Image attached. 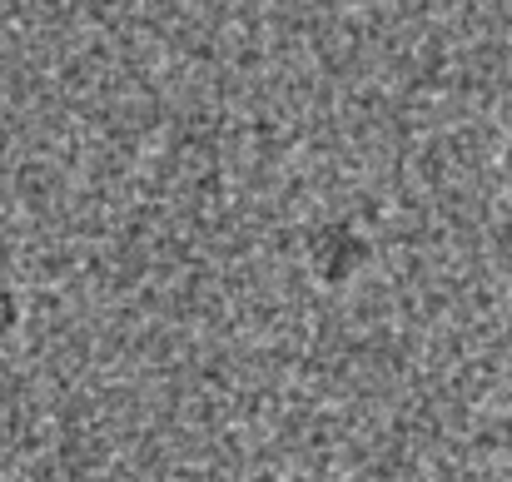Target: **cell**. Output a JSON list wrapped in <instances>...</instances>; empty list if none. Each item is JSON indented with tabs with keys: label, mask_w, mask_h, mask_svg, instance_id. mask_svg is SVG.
<instances>
[{
	"label": "cell",
	"mask_w": 512,
	"mask_h": 482,
	"mask_svg": "<svg viewBox=\"0 0 512 482\" xmlns=\"http://www.w3.org/2000/svg\"><path fill=\"white\" fill-rule=\"evenodd\" d=\"M5 264H10V239H5V229H0V274H5Z\"/></svg>",
	"instance_id": "cell-3"
},
{
	"label": "cell",
	"mask_w": 512,
	"mask_h": 482,
	"mask_svg": "<svg viewBox=\"0 0 512 482\" xmlns=\"http://www.w3.org/2000/svg\"><path fill=\"white\" fill-rule=\"evenodd\" d=\"M304 264L324 289H343L373 264V239L348 219H324L304 239Z\"/></svg>",
	"instance_id": "cell-1"
},
{
	"label": "cell",
	"mask_w": 512,
	"mask_h": 482,
	"mask_svg": "<svg viewBox=\"0 0 512 482\" xmlns=\"http://www.w3.org/2000/svg\"><path fill=\"white\" fill-rule=\"evenodd\" d=\"M15 328H20V299H15V289L5 284V274H0V343H5Z\"/></svg>",
	"instance_id": "cell-2"
},
{
	"label": "cell",
	"mask_w": 512,
	"mask_h": 482,
	"mask_svg": "<svg viewBox=\"0 0 512 482\" xmlns=\"http://www.w3.org/2000/svg\"><path fill=\"white\" fill-rule=\"evenodd\" d=\"M244 482H294V478H284V473H254V478H244Z\"/></svg>",
	"instance_id": "cell-4"
},
{
	"label": "cell",
	"mask_w": 512,
	"mask_h": 482,
	"mask_svg": "<svg viewBox=\"0 0 512 482\" xmlns=\"http://www.w3.org/2000/svg\"><path fill=\"white\" fill-rule=\"evenodd\" d=\"M0 482H5V478H0Z\"/></svg>",
	"instance_id": "cell-5"
}]
</instances>
